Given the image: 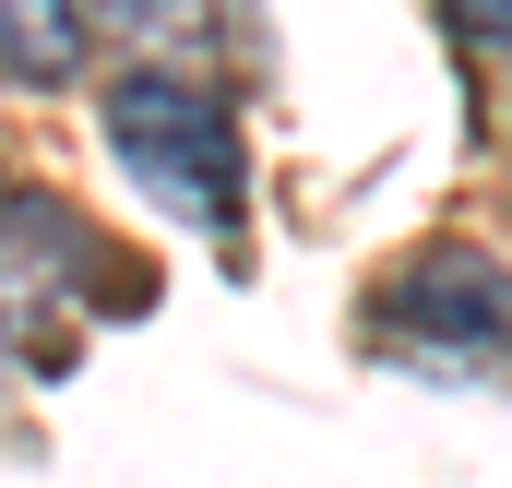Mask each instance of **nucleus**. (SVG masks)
Segmentation results:
<instances>
[{
	"label": "nucleus",
	"mask_w": 512,
	"mask_h": 488,
	"mask_svg": "<svg viewBox=\"0 0 512 488\" xmlns=\"http://www.w3.org/2000/svg\"><path fill=\"white\" fill-rule=\"evenodd\" d=\"M96 120H108V155L131 167V191H143L155 215L203 227L215 250L251 239V143H239V108H227L203 72L131 60V72H108Z\"/></svg>",
	"instance_id": "f257e3e1"
},
{
	"label": "nucleus",
	"mask_w": 512,
	"mask_h": 488,
	"mask_svg": "<svg viewBox=\"0 0 512 488\" xmlns=\"http://www.w3.org/2000/svg\"><path fill=\"white\" fill-rule=\"evenodd\" d=\"M370 334H382L393 358L441 369V381H477V369L512 358V274L489 250H417L405 274H393L382 298H370Z\"/></svg>",
	"instance_id": "f03ea898"
},
{
	"label": "nucleus",
	"mask_w": 512,
	"mask_h": 488,
	"mask_svg": "<svg viewBox=\"0 0 512 488\" xmlns=\"http://www.w3.org/2000/svg\"><path fill=\"white\" fill-rule=\"evenodd\" d=\"M84 0H0V72L12 84H72L84 72Z\"/></svg>",
	"instance_id": "7ed1b4c3"
},
{
	"label": "nucleus",
	"mask_w": 512,
	"mask_h": 488,
	"mask_svg": "<svg viewBox=\"0 0 512 488\" xmlns=\"http://www.w3.org/2000/svg\"><path fill=\"white\" fill-rule=\"evenodd\" d=\"M227 0H84V24L108 36V48H143V60H179V48H203V24H215Z\"/></svg>",
	"instance_id": "20e7f679"
},
{
	"label": "nucleus",
	"mask_w": 512,
	"mask_h": 488,
	"mask_svg": "<svg viewBox=\"0 0 512 488\" xmlns=\"http://www.w3.org/2000/svg\"><path fill=\"white\" fill-rule=\"evenodd\" d=\"M441 12H453L477 48H501V60H512V0H441Z\"/></svg>",
	"instance_id": "39448f33"
}]
</instances>
